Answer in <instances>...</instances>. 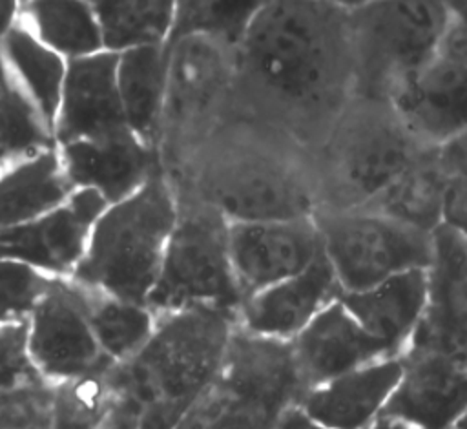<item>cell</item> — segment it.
<instances>
[{
  "label": "cell",
  "instance_id": "obj_1",
  "mask_svg": "<svg viewBox=\"0 0 467 429\" xmlns=\"http://www.w3.org/2000/svg\"><path fill=\"white\" fill-rule=\"evenodd\" d=\"M354 99L348 2L265 0L235 47L232 119L308 153Z\"/></svg>",
  "mask_w": 467,
  "mask_h": 429
},
{
  "label": "cell",
  "instance_id": "obj_2",
  "mask_svg": "<svg viewBox=\"0 0 467 429\" xmlns=\"http://www.w3.org/2000/svg\"><path fill=\"white\" fill-rule=\"evenodd\" d=\"M184 168L182 190L212 204L228 223L288 221L317 212L310 153L246 119L219 126Z\"/></svg>",
  "mask_w": 467,
  "mask_h": 429
},
{
  "label": "cell",
  "instance_id": "obj_3",
  "mask_svg": "<svg viewBox=\"0 0 467 429\" xmlns=\"http://www.w3.org/2000/svg\"><path fill=\"white\" fill-rule=\"evenodd\" d=\"M235 327V314L212 307L157 316L146 345L104 374L113 398L139 429H175L217 376Z\"/></svg>",
  "mask_w": 467,
  "mask_h": 429
},
{
  "label": "cell",
  "instance_id": "obj_4",
  "mask_svg": "<svg viewBox=\"0 0 467 429\" xmlns=\"http://www.w3.org/2000/svg\"><path fill=\"white\" fill-rule=\"evenodd\" d=\"M423 148L387 100L354 97L310 152L317 212L367 206Z\"/></svg>",
  "mask_w": 467,
  "mask_h": 429
},
{
  "label": "cell",
  "instance_id": "obj_5",
  "mask_svg": "<svg viewBox=\"0 0 467 429\" xmlns=\"http://www.w3.org/2000/svg\"><path fill=\"white\" fill-rule=\"evenodd\" d=\"M177 212L179 194L159 170L137 192L108 204L69 279L95 292L146 303L157 283Z\"/></svg>",
  "mask_w": 467,
  "mask_h": 429
},
{
  "label": "cell",
  "instance_id": "obj_6",
  "mask_svg": "<svg viewBox=\"0 0 467 429\" xmlns=\"http://www.w3.org/2000/svg\"><path fill=\"white\" fill-rule=\"evenodd\" d=\"M305 392L292 341L235 327L217 376L175 429H275Z\"/></svg>",
  "mask_w": 467,
  "mask_h": 429
},
{
  "label": "cell",
  "instance_id": "obj_7",
  "mask_svg": "<svg viewBox=\"0 0 467 429\" xmlns=\"http://www.w3.org/2000/svg\"><path fill=\"white\" fill-rule=\"evenodd\" d=\"M354 97L389 100L447 37L454 13L445 0L348 2Z\"/></svg>",
  "mask_w": 467,
  "mask_h": 429
},
{
  "label": "cell",
  "instance_id": "obj_8",
  "mask_svg": "<svg viewBox=\"0 0 467 429\" xmlns=\"http://www.w3.org/2000/svg\"><path fill=\"white\" fill-rule=\"evenodd\" d=\"M177 194V219L146 305L155 316L193 307L221 309L237 316L243 294L230 259V223L195 195L184 190Z\"/></svg>",
  "mask_w": 467,
  "mask_h": 429
},
{
  "label": "cell",
  "instance_id": "obj_9",
  "mask_svg": "<svg viewBox=\"0 0 467 429\" xmlns=\"http://www.w3.org/2000/svg\"><path fill=\"white\" fill-rule=\"evenodd\" d=\"M235 86V47L201 33L170 42L161 139L188 159L226 120L232 119Z\"/></svg>",
  "mask_w": 467,
  "mask_h": 429
},
{
  "label": "cell",
  "instance_id": "obj_10",
  "mask_svg": "<svg viewBox=\"0 0 467 429\" xmlns=\"http://www.w3.org/2000/svg\"><path fill=\"white\" fill-rule=\"evenodd\" d=\"M314 221L341 292L367 290L396 274L429 268L432 261V234L374 210H323Z\"/></svg>",
  "mask_w": 467,
  "mask_h": 429
},
{
  "label": "cell",
  "instance_id": "obj_11",
  "mask_svg": "<svg viewBox=\"0 0 467 429\" xmlns=\"http://www.w3.org/2000/svg\"><path fill=\"white\" fill-rule=\"evenodd\" d=\"M387 102L427 148H440L467 130V29L456 15L438 49L396 86Z\"/></svg>",
  "mask_w": 467,
  "mask_h": 429
},
{
  "label": "cell",
  "instance_id": "obj_12",
  "mask_svg": "<svg viewBox=\"0 0 467 429\" xmlns=\"http://www.w3.org/2000/svg\"><path fill=\"white\" fill-rule=\"evenodd\" d=\"M27 351L49 383L102 376L113 367L89 325L82 288L69 277H53L31 310Z\"/></svg>",
  "mask_w": 467,
  "mask_h": 429
},
{
  "label": "cell",
  "instance_id": "obj_13",
  "mask_svg": "<svg viewBox=\"0 0 467 429\" xmlns=\"http://www.w3.org/2000/svg\"><path fill=\"white\" fill-rule=\"evenodd\" d=\"M108 208L102 195L75 188L58 208L0 230V257L15 259L47 277H71L80 265L93 225Z\"/></svg>",
  "mask_w": 467,
  "mask_h": 429
},
{
  "label": "cell",
  "instance_id": "obj_14",
  "mask_svg": "<svg viewBox=\"0 0 467 429\" xmlns=\"http://www.w3.org/2000/svg\"><path fill=\"white\" fill-rule=\"evenodd\" d=\"M436 352L467 363V237L449 225L432 232L423 316L403 352Z\"/></svg>",
  "mask_w": 467,
  "mask_h": 429
},
{
  "label": "cell",
  "instance_id": "obj_15",
  "mask_svg": "<svg viewBox=\"0 0 467 429\" xmlns=\"http://www.w3.org/2000/svg\"><path fill=\"white\" fill-rule=\"evenodd\" d=\"M228 239L243 299L297 276L323 252L314 217L230 223Z\"/></svg>",
  "mask_w": 467,
  "mask_h": 429
},
{
  "label": "cell",
  "instance_id": "obj_16",
  "mask_svg": "<svg viewBox=\"0 0 467 429\" xmlns=\"http://www.w3.org/2000/svg\"><path fill=\"white\" fill-rule=\"evenodd\" d=\"M401 376L381 416L418 429H452L467 411V363L436 352H403Z\"/></svg>",
  "mask_w": 467,
  "mask_h": 429
},
{
  "label": "cell",
  "instance_id": "obj_17",
  "mask_svg": "<svg viewBox=\"0 0 467 429\" xmlns=\"http://www.w3.org/2000/svg\"><path fill=\"white\" fill-rule=\"evenodd\" d=\"M117 53L100 51L67 60L53 128L57 146L128 130L117 89Z\"/></svg>",
  "mask_w": 467,
  "mask_h": 429
},
{
  "label": "cell",
  "instance_id": "obj_18",
  "mask_svg": "<svg viewBox=\"0 0 467 429\" xmlns=\"http://www.w3.org/2000/svg\"><path fill=\"white\" fill-rule=\"evenodd\" d=\"M339 294L334 270L321 252L297 276L244 298L235 321L248 334L292 341Z\"/></svg>",
  "mask_w": 467,
  "mask_h": 429
},
{
  "label": "cell",
  "instance_id": "obj_19",
  "mask_svg": "<svg viewBox=\"0 0 467 429\" xmlns=\"http://www.w3.org/2000/svg\"><path fill=\"white\" fill-rule=\"evenodd\" d=\"M292 351L306 391L376 360L392 358L385 345L358 323L339 298L328 303L292 340Z\"/></svg>",
  "mask_w": 467,
  "mask_h": 429
},
{
  "label": "cell",
  "instance_id": "obj_20",
  "mask_svg": "<svg viewBox=\"0 0 467 429\" xmlns=\"http://www.w3.org/2000/svg\"><path fill=\"white\" fill-rule=\"evenodd\" d=\"M60 157L73 188H88L106 199L119 203L137 192L157 173V152L130 130L99 137L73 141L58 146Z\"/></svg>",
  "mask_w": 467,
  "mask_h": 429
},
{
  "label": "cell",
  "instance_id": "obj_21",
  "mask_svg": "<svg viewBox=\"0 0 467 429\" xmlns=\"http://www.w3.org/2000/svg\"><path fill=\"white\" fill-rule=\"evenodd\" d=\"M401 376L400 356L381 358L308 389L299 407L330 429H367Z\"/></svg>",
  "mask_w": 467,
  "mask_h": 429
},
{
  "label": "cell",
  "instance_id": "obj_22",
  "mask_svg": "<svg viewBox=\"0 0 467 429\" xmlns=\"http://www.w3.org/2000/svg\"><path fill=\"white\" fill-rule=\"evenodd\" d=\"M425 299L427 268L396 274L367 290L339 294L347 310L390 356H401L407 349L423 316Z\"/></svg>",
  "mask_w": 467,
  "mask_h": 429
},
{
  "label": "cell",
  "instance_id": "obj_23",
  "mask_svg": "<svg viewBox=\"0 0 467 429\" xmlns=\"http://www.w3.org/2000/svg\"><path fill=\"white\" fill-rule=\"evenodd\" d=\"M73 190L57 144L11 161L0 170V230L58 208Z\"/></svg>",
  "mask_w": 467,
  "mask_h": 429
},
{
  "label": "cell",
  "instance_id": "obj_24",
  "mask_svg": "<svg viewBox=\"0 0 467 429\" xmlns=\"http://www.w3.org/2000/svg\"><path fill=\"white\" fill-rule=\"evenodd\" d=\"M170 44L119 53L117 89L126 126L142 142L155 148L161 135Z\"/></svg>",
  "mask_w": 467,
  "mask_h": 429
},
{
  "label": "cell",
  "instance_id": "obj_25",
  "mask_svg": "<svg viewBox=\"0 0 467 429\" xmlns=\"http://www.w3.org/2000/svg\"><path fill=\"white\" fill-rule=\"evenodd\" d=\"M0 60L11 82L27 97L53 133L67 60L38 40L20 18L0 38Z\"/></svg>",
  "mask_w": 467,
  "mask_h": 429
},
{
  "label": "cell",
  "instance_id": "obj_26",
  "mask_svg": "<svg viewBox=\"0 0 467 429\" xmlns=\"http://www.w3.org/2000/svg\"><path fill=\"white\" fill-rule=\"evenodd\" d=\"M447 179L438 148H423L416 159L367 206L398 223L432 234L445 225Z\"/></svg>",
  "mask_w": 467,
  "mask_h": 429
},
{
  "label": "cell",
  "instance_id": "obj_27",
  "mask_svg": "<svg viewBox=\"0 0 467 429\" xmlns=\"http://www.w3.org/2000/svg\"><path fill=\"white\" fill-rule=\"evenodd\" d=\"M102 47L124 53L137 47L170 44L177 2L171 0H95Z\"/></svg>",
  "mask_w": 467,
  "mask_h": 429
},
{
  "label": "cell",
  "instance_id": "obj_28",
  "mask_svg": "<svg viewBox=\"0 0 467 429\" xmlns=\"http://www.w3.org/2000/svg\"><path fill=\"white\" fill-rule=\"evenodd\" d=\"M18 18L66 60L104 51L100 27L91 2L33 0L20 2Z\"/></svg>",
  "mask_w": 467,
  "mask_h": 429
},
{
  "label": "cell",
  "instance_id": "obj_29",
  "mask_svg": "<svg viewBox=\"0 0 467 429\" xmlns=\"http://www.w3.org/2000/svg\"><path fill=\"white\" fill-rule=\"evenodd\" d=\"M80 288L88 319L102 354L113 365L135 356L155 330V312L146 303Z\"/></svg>",
  "mask_w": 467,
  "mask_h": 429
},
{
  "label": "cell",
  "instance_id": "obj_30",
  "mask_svg": "<svg viewBox=\"0 0 467 429\" xmlns=\"http://www.w3.org/2000/svg\"><path fill=\"white\" fill-rule=\"evenodd\" d=\"M261 0L250 2H177L171 40L182 35L201 33L237 47ZM170 40V42H171Z\"/></svg>",
  "mask_w": 467,
  "mask_h": 429
},
{
  "label": "cell",
  "instance_id": "obj_31",
  "mask_svg": "<svg viewBox=\"0 0 467 429\" xmlns=\"http://www.w3.org/2000/svg\"><path fill=\"white\" fill-rule=\"evenodd\" d=\"M53 385V429H97L113 405L104 374Z\"/></svg>",
  "mask_w": 467,
  "mask_h": 429
},
{
  "label": "cell",
  "instance_id": "obj_32",
  "mask_svg": "<svg viewBox=\"0 0 467 429\" xmlns=\"http://www.w3.org/2000/svg\"><path fill=\"white\" fill-rule=\"evenodd\" d=\"M51 279L29 265L0 257V323L26 321Z\"/></svg>",
  "mask_w": 467,
  "mask_h": 429
},
{
  "label": "cell",
  "instance_id": "obj_33",
  "mask_svg": "<svg viewBox=\"0 0 467 429\" xmlns=\"http://www.w3.org/2000/svg\"><path fill=\"white\" fill-rule=\"evenodd\" d=\"M53 389L38 380L0 394V429H53Z\"/></svg>",
  "mask_w": 467,
  "mask_h": 429
},
{
  "label": "cell",
  "instance_id": "obj_34",
  "mask_svg": "<svg viewBox=\"0 0 467 429\" xmlns=\"http://www.w3.org/2000/svg\"><path fill=\"white\" fill-rule=\"evenodd\" d=\"M44 380L27 351V319L0 323V394Z\"/></svg>",
  "mask_w": 467,
  "mask_h": 429
},
{
  "label": "cell",
  "instance_id": "obj_35",
  "mask_svg": "<svg viewBox=\"0 0 467 429\" xmlns=\"http://www.w3.org/2000/svg\"><path fill=\"white\" fill-rule=\"evenodd\" d=\"M438 150L447 179L445 225L462 230L467 225V130Z\"/></svg>",
  "mask_w": 467,
  "mask_h": 429
},
{
  "label": "cell",
  "instance_id": "obj_36",
  "mask_svg": "<svg viewBox=\"0 0 467 429\" xmlns=\"http://www.w3.org/2000/svg\"><path fill=\"white\" fill-rule=\"evenodd\" d=\"M97 429H139V418L130 405L113 398L111 409Z\"/></svg>",
  "mask_w": 467,
  "mask_h": 429
},
{
  "label": "cell",
  "instance_id": "obj_37",
  "mask_svg": "<svg viewBox=\"0 0 467 429\" xmlns=\"http://www.w3.org/2000/svg\"><path fill=\"white\" fill-rule=\"evenodd\" d=\"M275 429H330V427L308 416L299 405H294L283 413Z\"/></svg>",
  "mask_w": 467,
  "mask_h": 429
},
{
  "label": "cell",
  "instance_id": "obj_38",
  "mask_svg": "<svg viewBox=\"0 0 467 429\" xmlns=\"http://www.w3.org/2000/svg\"><path fill=\"white\" fill-rule=\"evenodd\" d=\"M20 13V2H0V38L15 26Z\"/></svg>",
  "mask_w": 467,
  "mask_h": 429
},
{
  "label": "cell",
  "instance_id": "obj_39",
  "mask_svg": "<svg viewBox=\"0 0 467 429\" xmlns=\"http://www.w3.org/2000/svg\"><path fill=\"white\" fill-rule=\"evenodd\" d=\"M367 429H418L407 422H401V420H396V418H390V416H378Z\"/></svg>",
  "mask_w": 467,
  "mask_h": 429
},
{
  "label": "cell",
  "instance_id": "obj_40",
  "mask_svg": "<svg viewBox=\"0 0 467 429\" xmlns=\"http://www.w3.org/2000/svg\"><path fill=\"white\" fill-rule=\"evenodd\" d=\"M456 18L462 22V26L467 29V2H449Z\"/></svg>",
  "mask_w": 467,
  "mask_h": 429
},
{
  "label": "cell",
  "instance_id": "obj_41",
  "mask_svg": "<svg viewBox=\"0 0 467 429\" xmlns=\"http://www.w3.org/2000/svg\"><path fill=\"white\" fill-rule=\"evenodd\" d=\"M452 429H467V411L458 418V422L454 424Z\"/></svg>",
  "mask_w": 467,
  "mask_h": 429
},
{
  "label": "cell",
  "instance_id": "obj_42",
  "mask_svg": "<svg viewBox=\"0 0 467 429\" xmlns=\"http://www.w3.org/2000/svg\"><path fill=\"white\" fill-rule=\"evenodd\" d=\"M5 164H7V157H5L4 148H2V144H0V170H2Z\"/></svg>",
  "mask_w": 467,
  "mask_h": 429
},
{
  "label": "cell",
  "instance_id": "obj_43",
  "mask_svg": "<svg viewBox=\"0 0 467 429\" xmlns=\"http://www.w3.org/2000/svg\"><path fill=\"white\" fill-rule=\"evenodd\" d=\"M458 232H462V234H463V235H465V237H467V225H465V226H463V228H462V230H458Z\"/></svg>",
  "mask_w": 467,
  "mask_h": 429
}]
</instances>
